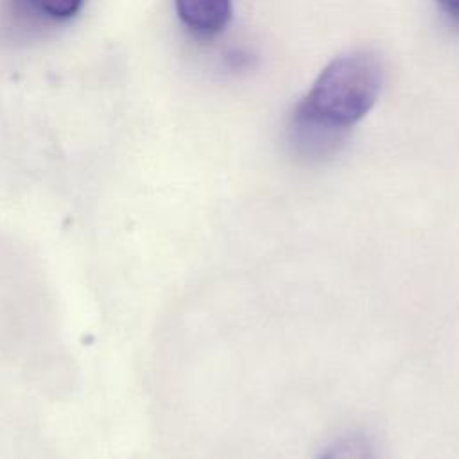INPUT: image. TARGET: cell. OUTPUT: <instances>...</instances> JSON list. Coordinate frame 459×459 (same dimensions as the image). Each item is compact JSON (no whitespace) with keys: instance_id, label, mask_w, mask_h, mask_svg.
<instances>
[{"instance_id":"5b68a950","label":"cell","mask_w":459,"mask_h":459,"mask_svg":"<svg viewBox=\"0 0 459 459\" xmlns=\"http://www.w3.org/2000/svg\"><path fill=\"white\" fill-rule=\"evenodd\" d=\"M436 2L450 22L459 23V0H436Z\"/></svg>"},{"instance_id":"3957f363","label":"cell","mask_w":459,"mask_h":459,"mask_svg":"<svg viewBox=\"0 0 459 459\" xmlns=\"http://www.w3.org/2000/svg\"><path fill=\"white\" fill-rule=\"evenodd\" d=\"M16 4L27 16L45 23H63L81 11L84 0H16Z\"/></svg>"},{"instance_id":"7a4b0ae2","label":"cell","mask_w":459,"mask_h":459,"mask_svg":"<svg viewBox=\"0 0 459 459\" xmlns=\"http://www.w3.org/2000/svg\"><path fill=\"white\" fill-rule=\"evenodd\" d=\"M174 9L186 32L201 41L222 34L233 16L231 0H174Z\"/></svg>"},{"instance_id":"277c9868","label":"cell","mask_w":459,"mask_h":459,"mask_svg":"<svg viewBox=\"0 0 459 459\" xmlns=\"http://www.w3.org/2000/svg\"><path fill=\"white\" fill-rule=\"evenodd\" d=\"M317 459H375V452L366 436L351 432L335 439Z\"/></svg>"},{"instance_id":"6da1fadb","label":"cell","mask_w":459,"mask_h":459,"mask_svg":"<svg viewBox=\"0 0 459 459\" xmlns=\"http://www.w3.org/2000/svg\"><path fill=\"white\" fill-rule=\"evenodd\" d=\"M384 82V66L369 50H350L333 57L316 77L292 117L337 136L360 122L375 106Z\"/></svg>"}]
</instances>
